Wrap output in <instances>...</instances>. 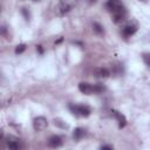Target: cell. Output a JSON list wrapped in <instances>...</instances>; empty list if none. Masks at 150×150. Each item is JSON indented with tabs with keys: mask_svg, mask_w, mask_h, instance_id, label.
Instances as JSON below:
<instances>
[{
	"mask_svg": "<svg viewBox=\"0 0 150 150\" xmlns=\"http://www.w3.org/2000/svg\"><path fill=\"white\" fill-rule=\"evenodd\" d=\"M69 108L73 111V114H75V115H80V116H84V117L90 115V109L86 105H73V104H70Z\"/></svg>",
	"mask_w": 150,
	"mask_h": 150,
	"instance_id": "6da1fadb",
	"label": "cell"
},
{
	"mask_svg": "<svg viewBox=\"0 0 150 150\" xmlns=\"http://www.w3.org/2000/svg\"><path fill=\"white\" fill-rule=\"evenodd\" d=\"M47 125H48V122H47V120L43 116H39V117L34 118V121H33V128L36 131L45 130L47 128Z\"/></svg>",
	"mask_w": 150,
	"mask_h": 150,
	"instance_id": "7a4b0ae2",
	"label": "cell"
},
{
	"mask_svg": "<svg viewBox=\"0 0 150 150\" xmlns=\"http://www.w3.org/2000/svg\"><path fill=\"white\" fill-rule=\"evenodd\" d=\"M107 7H108V9L111 13H114V12H117V11L122 9L123 8V5H122V2L120 0H108Z\"/></svg>",
	"mask_w": 150,
	"mask_h": 150,
	"instance_id": "3957f363",
	"label": "cell"
},
{
	"mask_svg": "<svg viewBox=\"0 0 150 150\" xmlns=\"http://www.w3.org/2000/svg\"><path fill=\"white\" fill-rule=\"evenodd\" d=\"M79 89L81 93L86 94V95H90L93 94V84L90 83H87V82H81L79 84Z\"/></svg>",
	"mask_w": 150,
	"mask_h": 150,
	"instance_id": "277c9868",
	"label": "cell"
},
{
	"mask_svg": "<svg viewBox=\"0 0 150 150\" xmlns=\"http://www.w3.org/2000/svg\"><path fill=\"white\" fill-rule=\"evenodd\" d=\"M61 144H62V141H61L60 136L54 135L48 139V145L52 148H59V146H61Z\"/></svg>",
	"mask_w": 150,
	"mask_h": 150,
	"instance_id": "5b68a950",
	"label": "cell"
},
{
	"mask_svg": "<svg viewBox=\"0 0 150 150\" xmlns=\"http://www.w3.org/2000/svg\"><path fill=\"white\" fill-rule=\"evenodd\" d=\"M112 114H114V116H115V117L117 118V121H118V127H120V128H123V127L127 124V120H125V117H124L121 112H118V111H116V110H114Z\"/></svg>",
	"mask_w": 150,
	"mask_h": 150,
	"instance_id": "8992f818",
	"label": "cell"
},
{
	"mask_svg": "<svg viewBox=\"0 0 150 150\" xmlns=\"http://www.w3.org/2000/svg\"><path fill=\"white\" fill-rule=\"evenodd\" d=\"M136 30H137L136 26H134V25H127V26L123 28V34H124L125 36H131L132 34H135Z\"/></svg>",
	"mask_w": 150,
	"mask_h": 150,
	"instance_id": "52a82bcc",
	"label": "cell"
},
{
	"mask_svg": "<svg viewBox=\"0 0 150 150\" xmlns=\"http://www.w3.org/2000/svg\"><path fill=\"white\" fill-rule=\"evenodd\" d=\"M94 74H95V76L102 77V79H105V77L109 76V71H108L105 68H96V69L94 70Z\"/></svg>",
	"mask_w": 150,
	"mask_h": 150,
	"instance_id": "ba28073f",
	"label": "cell"
},
{
	"mask_svg": "<svg viewBox=\"0 0 150 150\" xmlns=\"http://www.w3.org/2000/svg\"><path fill=\"white\" fill-rule=\"evenodd\" d=\"M84 135H86V130L82 129V128H76V129L74 130V132H73V137H74L75 139H81Z\"/></svg>",
	"mask_w": 150,
	"mask_h": 150,
	"instance_id": "9c48e42d",
	"label": "cell"
},
{
	"mask_svg": "<svg viewBox=\"0 0 150 150\" xmlns=\"http://www.w3.org/2000/svg\"><path fill=\"white\" fill-rule=\"evenodd\" d=\"M70 8H71V6L70 5H68V4H62L60 7H59V14L60 15H64L66 13H68L69 11H70Z\"/></svg>",
	"mask_w": 150,
	"mask_h": 150,
	"instance_id": "30bf717a",
	"label": "cell"
},
{
	"mask_svg": "<svg viewBox=\"0 0 150 150\" xmlns=\"http://www.w3.org/2000/svg\"><path fill=\"white\" fill-rule=\"evenodd\" d=\"M93 30H94L96 34H103V32H104L103 27H102L100 23H97V22H94V23H93Z\"/></svg>",
	"mask_w": 150,
	"mask_h": 150,
	"instance_id": "8fae6325",
	"label": "cell"
},
{
	"mask_svg": "<svg viewBox=\"0 0 150 150\" xmlns=\"http://www.w3.org/2000/svg\"><path fill=\"white\" fill-rule=\"evenodd\" d=\"M104 90V87L101 84H93V94H100Z\"/></svg>",
	"mask_w": 150,
	"mask_h": 150,
	"instance_id": "7c38bea8",
	"label": "cell"
},
{
	"mask_svg": "<svg viewBox=\"0 0 150 150\" xmlns=\"http://www.w3.org/2000/svg\"><path fill=\"white\" fill-rule=\"evenodd\" d=\"M7 145H8V148H9V149H19V148H20L19 143H16L15 141H9Z\"/></svg>",
	"mask_w": 150,
	"mask_h": 150,
	"instance_id": "4fadbf2b",
	"label": "cell"
},
{
	"mask_svg": "<svg viewBox=\"0 0 150 150\" xmlns=\"http://www.w3.org/2000/svg\"><path fill=\"white\" fill-rule=\"evenodd\" d=\"M25 49H26V46H25L23 43H22V45H18L16 48H15V53H16V54H21Z\"/></svg>",
	"mask_w": 150,
	"mask_h": 150,
	"instance_id": "5bb4252c",
	"label": "cell"
},
{
	"mask_svg": "<svg viewBox=\"0 0 150 150\" xmlns=\"http://www.w3.org/2000/svg\"><path fill=\"white\" fill-rule=\"evenodd\" d=\"M143 61L146 66L150 67V54H143Z\"/></svg>",
	"mask_w": 150,
	"mask_h": 150,
	"instance_id": "9a60e30c",
	"label": "cell"
},
{
	"mask_svg": "<svg viewBox=\"0 0 150 150\" xmlns=\"http://www.w3.org/2000/svg\"><path fill=\"white\" fill-rule=\"evenodd\" d=\"M101 149H112V146L111 145H102Z\"/></svg>",
	"mask_w": 150,
	"mask_h": 150,
	"instance_id": "2e32d148",
	"label": "cell"
},
{
	"mask_svg": "<svg viewBox=\"0 0 150 150\" xmlns=\"http://www.w3.org/2000/svg\"><path fill=\"white\" fill-rule=\"evenodd\" d=\"M36 49H38L40 53H42V48H41V46H38V48H36Z\"/></svg>",
	"mask_w": 150,
	"mask_h": 150,
	"instance_id": "e0dca14e",
	"label": "cell"
},
{
	"mask_svg": "<svg viewBox=\"0 0 150 150\" xmlns=\"http://www.w3.org/2000/svg\"><path fill=\"white\" fill-rule=\"evenodd\" d=\"M88 1H89V2H91V4H93V2H95V1H96V0H88Z\"/></svg>",
	"mask_w": 150,
	"mask_h": 150,
	"instance_id": "ac0fdd59",
	"label": "cell"
},
{
	"mask_svg": "<svg viewBox=\"0 0 150 150\" xmlns=\"http://www.w3.org/2000/svg\"><path fill=\"white\" fill-rule=\"evenodd\" d=\"M35 1H38V0H35Z\"/></svg>",
	"mask_w": 150,
	"mask_h": 150,
	"instance_id": "d6986e66",
	"label": "cell"
}]
</instances>
